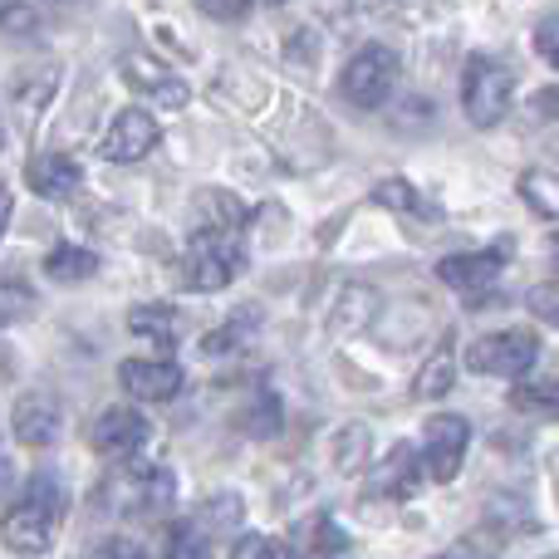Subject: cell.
Wrapping results in <instances>:
<instances>
[{
    "mask_svg": "<svg viewBox=\"0 0 559 559\" xmlns=\"http://www.w3.org/2000/svg\"><path fill=\"white\" fill-rule=\"evenodd\" d=\"M10 314H15V309H10V305H0V324H10Z\"/></svg>",
    "mask_w": 559,
    "mask_h": 559,
    "instance_id": "obj_36",
    "label": "cell"
},
{
    "mask_svg": "<svg viewBox=\"0 0 559 559\" xmlns=\"http://www.w3.org/2000/svg\"><path fill=\"white\" fill-rule=\"evenodd\" d=\"M167 559H212V540H206V531L197 521L177 525L173 535H167Z\"/></svg>",
    "mask_w": 559,
    "mask_h": 559,
    "instance_id": "obj_27",
    "label": "cell"
},
{
    "mask_svg": "<svg viewBox=\"0 0 559 559\" xmlns=\"http://www.w3.org/2000/svg\"><path fill=\"white\" fill-rule=\"evenodd\" d=\"M123 79L138 88V94L157 98L163 108H187V98H192V88L182 84L177 74H167V69H157L153 59H123Z\"/></svg>",
    "mask_w": 559,
    "mask_h": 559,
    "instance_id": "obj_15",
    "label": "cell"
},
{
    "mask_svg": "<svg viewBox=\"0 0 559 559\" xmlns=\"http://www.w3.org/2000/svg\"><path fill=\"white\" fill-rule=\"evenodd\" d=\"M373 202L383 206V212H397V216H413L417 206H423V197H417V187L407 182V177H383V182L373 187Z\"/></svg>",
    "mask_w": 559,
    "mask_h": 559,
    "instance_id": "obj_24",
    "label": "cell"
},
{
    "mask_svg": "<svg viewBox=\"0 0 559 559\" xmlns=\"http://www.w3.org/2000/svg\"><path fill=\"white\" fill-rule=\"evenodd\" d=\"M525 309H531L540 324H555L559 329V280H545V285H535L531 295H525Z\"/></svg>",
    "mask_w": 559,
    "mask_h": 559,
    "instance_id": "obj_30",
    "label": "cell"
},
{
    "mask_svg": "<svg viewBox=\"0 0 559 559\" xmlns=\"http://www.w3.org/2000/svg\"><path fill=\"white\" fill-rule=\"evenodd\" d=\"M118 515H163L173 506V472L163 466H147V462H128L114 481L104 486V496Z\"/></svg>",
    "mask_w": 559,
    "mask_h": 559,
    "instance_id": "obj_4",
    "label": "cell"
},
{
    "mask_svg": "<svg viewBox=\"0 0 559 559\" xmlns=\"http://www.w3.org/2000/svg\"><path fill=\"white\" fill-rule=\"evenodd\" d=\"M197 10L212 20H241L251 10V0H197Z\"/></svg>",
    "mask_w": 559,
    "mask_h": 559,
    "instance_id": "obj_33",
    "label": "cell"
},
{
    "mask_svg": "<svg viewBox=\"0 0 559 559\" xmlns=\"http://www.w3.org/2000/svg\"><path fill=\"white\" fill-rule=\"evenodd\" d=\"M197 216H202V226H222V231H241L246 226V206L231 192H216V187L197 197Z\"/></svg>",
    "mask_w": 559,
    "mask_h": 559,
    "instance_id": "obj_19",
    "label": "cell"
},
{
    "mask_svg": "<svg viewBox=\"0 0 559 559\" xmlns=\"http://www.w3.org/2000/svg\"><path fill=\"white\" fill-rule=\"evenodd\" d=\"M255 324H261V314H255V309H236V314L231 319H226V324L222 329H216V334L212 338H206V354H236V348H246V344H251V329Z\"/></svg>",
    "mask_w": 559,
    "mask_h": 559,
    "instance_id": "obj_20",
    "label": "cell"
},
{
    "mask_svg": "<svg viewBox=\"0 0 559 559\" xmlns=\"http://www.w3.org/2000/svg\"><path fill=\"white\" fill-rule=\"evenodd\" d=\"M59 515H64L59 486L49 481V476H35V481L25 486V496H20V501L5 511V521H0V540H5V550H15V555H45L49 545H55Z\"/></svg>",
    "mask_w": 559,
    "mask_h": 559,
    "instance_id": "obj_1",
    "label": "cell"
},
{
    "mask_svg": "<svg viewBox=\"0 0 559 559\" xmlns=\"http://www.w3.org/2000/svg\"><path fill=\"white\" fill-rule=\"evenodd\" d=\"M452 383H456V354L442 344V348H437V354L423 364V373H417L413 393L423 397V403H437V397L452 393Z\"/></svg>",
    "mask_w": 559,
    "mask_h": 559,
    "instance_id": "obj_18",
    "label": "cell"
},
{
    "mask_svg": "<svg viewBox=\"0 0 559 559\" xmlns=\"http://www.w3.org/2000/svg\"><path fill=\"white\" fill-rule=\"evenodd\" d=\"M423 452H413V442H397L383 462L373 466V496H388V501H407L423 486Z\"/></svg>",
    "mask_w": 559,
    "mask_h": 559,
    "instance_id": "obj_12",
    "label": "cell"
},
{
    "mask_svg": "<svg viewBox=\"0 0 559 559\" xmlns=\"http://www.w3.org/2000/svg\"><path fill=\"white\" fill-rule=\"evenodd\" d=\"M118 383L138 403H167V397L182 393V368L173 358H128L118 368Z\"/></svg>",
    "mask_w": 559,
    "mask_h": 559,
    "instance_id": "obj_10",
    "label": "cell"
},
{
    "mask_svg": "<svg viewBox=\"0 0 559 559\" xmlns=\"http://www.w3.org/2000/svg\"><path fill=\"white\" fill-rule=\"evenodd\" d=\"M0 147H5V128H0Z\"/></svg>",
    "mask_w": 559,
    "mask_h": 559,
    "instance_id": "obj_39",
    "label": "cell"
},
{
    "mask_svg": "<svg viewBox=\"0 0 559 559\" xmlns=\"http://www.w3.org/2000/svg\"><path fill=\"white\" fill-rule=\"evenodd\" d=\"M305 550H309V555H324V559L344 555V550H348L344 525H338L334 515H314V521L305 525Z\"/></svg>",
    "mask_w": 559,
    "mask_h": 559,
    "instance_id": "obj_22",
    "label": "cell"
},
{
    "mask_svg": "<svg viewBox=\"0 0 559 559\" xmlns=\"http://www.w3.org/2000/svg\"><path fill=\"white\" fill-rule=\"evenodd\" d=\"M79 163L74 157H64V153H39L35 163L25 167V182H29V192L35 197H49V202H64L69 192H79Z\"/></svg>",
    "mask_w": 559,
    "mask_h": 559,
    "instance_id": "obj_14",
    "label": "cell"
},
{
    "mask_svg": "<svg viewBox=\"0 0 559 559\" xmlns=\"http://www.w3.org/2000/svg\"><path fill=\"white\" fill-rule=\"evenodd\" d=\"M147 432H153V427H147L143 413H133V407H104V417L94 423V452L128 462V456L147 442Z\"/></svg>",
    "mask_w": 559,
    "mask_h": 559,
    "instance_id": "obj_11",
    "label": "cell"
},
{
    "mask_svg": "<svg viewBox=\"0 0 559 559\" xmlns=\"http://www.w3.org/2000/svg\"><path fill=\"white\" fill-rule=\"evenodd\" d=\"M432 559H472V555H432Z\"/></svg>",
    "mask_w": 559,
    "mask_h": 559,
    "instance_id": "obj_38",
    "label": "cell"
},
{
    "mask_svg": "<svg viewBox=\"0 0 559 559\" xmlns=\"http://www.w3.org/2000/svg\"><path fill=\"white\" fill-rule=\"evenodd\" d=\"M466 447H472V423L456 413H437L427 417V432H423V466L432 481H456L466 462Z\"/></svg>",
    "mask_w": 559,
    "mask_h": 559,
    "instance_id": "obj_7",
    "label": "cell"
},
{
    "mask_svg": "<svg viewBox=\"0 0 559 559\" xmlns=\"http://www.w3.org/2000/svg\"><path fill=\"white\" fill-rule=\"evenodd\" d=\"M128 329H133L138 338L163 344V348L182 344V314H177L173 305H138V309H128Z\"/></svg>",
    "mask_w": 559,
    "mask_h": 559,
    "instance_id": "obj_16",
    "label": "cell"
},
{
    "mask_svg": "<svg viewBox=\"0 0 559 559\" xmlns=\"http://www.w3.org/2000/svg\"><path fill=\"white\" fill-rule=\"evenodd\" d=\"M397 74H403V64H397L393 49L388 45H364L344 64L338 88H344V98L348 104H358V108H383L388 98H393V88H397Z\"/></svg>",
    "mask_w": 559,
    "mask_h": 559,
    "instance_id": "obj_5",
    "label": "cell"
},
{
    "mask_svg": "<svg viewBox=\"0 0 559 559\" xmlns=\"http://www.w3.org/2000/svg\"><path fill=\"white\" fill-rule=\"evenodd\" d=\"M540 358V334L531 329H501V334H481L466 348V368L481 378H515Z\"/></svg>",
    "mask_w": 559,
    "mask_h": 559,
    "instance_id": "obj_6",
    "label": "cell"
},
{
    "mask_svg": "<svg viewBox=\"0 0 559 559\" xmlns=\"http://www.w3.org/2000/svg\"><path fill=\"white\" fill-rule=\"evenodd\" d=\"M521 197L540 216H559V177L555 173H525L521 177Z\"/></svg>",
    "mask_w": 559,
    "mask_h": 559,
    "instance_id": "obj_26",
    "label": "cell"
},
{
    "mask_svg": "<svg viewBox=\"0 0 559 559\" xmlns=\"http://www.w3.org/2000/svg\"><path fill=\"white\" fill-rule=\"evenodd\" d=\"M535 55H540L550 69H559V15L535 25Z\"/></svg>",
    "mask_w": 559,
    "mask_h": 559,
    "instance_id": "obj_31",
    "label": "cell"
},
{
    "mask_svg": "<svg viewBox=\"0 0 559 559\" xmlns=\"http://www.w3.org/2000/svg\"><path fill=\"white\" fill-rule=\"evenodd\" d=\"M94 559H147V550H143V540H133V535H108V540L94 550Z\"/></svg>",
    "mask_w": 559,
    "mask_h": 559,
    "instance_id": "obj_32",
    "label": "cell"
},
{
    "mask_svg": "<svg viewBox=\"0 0 559 559\" xmlns=\"http://www.w3.org/2000/svg\"><path fill=\"white\" fill-rule=\"evenodd\" d=\"M334 466L344 476L364 472L368 466V427H344V432L334 437Z\"/></svg>",
    "mask_w": 559,
    "mask_h": 559,
    "instance_id": "obj_23",
    "label": "cell"
},
{
    "mask_svg": "<svg viewBox=\"0 0 559 559\" xmlns=\"http://www.w3.org/2000/svg\"><path fill=\"white\" fill-rule=\"evenodd\" d=\"M45 275L55 285H79V280H94L98 275V255L84 251V246H55L45 255Z\"/></svg>",
    "mask_w": 559,
    "mask_h": 559,
    "instance_id": "obj_17",
    "label": "cell"
},
{
    "mask_svg": "<svg viewBox=\"0 0 559 559\" xmlns=\"http://www.w3.org/2000/svg\"><path fill=\"white\" fill-rule=\"evenodd\" d=\"M10 216H15V202H10V192H5V187H0V236H5Z\"/></svg>",
    "mask_w": 559,
    "mask_h": 559,
    "instance_id": "obj_34",
    "label": "cell"
},
{
    "mask_svg": "<svg viewBox=\"0 0 559 559\" xmlns=\"http://www.w3.org/2000/svg\"><path fill=\"white\" fill-rule=\"evenodd\" d=\"M540 114H559V88H545L540 94Z\"/></svg>",
    "mask_w": 559,
    "mask_h": 559,
    "instance_id": "obj_35",
    "label": "cell"
},
{
    "mask_svg": "<svg viewBox=\"0 0 559 559\" xmlns=\"http://www.w3.org/2000/svg\"><path fill=\"white\" fill-rule=\"evenodd\" d=\"M231 559H295V550L285 540H275V535H241L231 545Z\"/></svg>",
    "mask_w": 559,
    "mask_h": 559,
    "instance_id": "obj_29",
    "label": "cell"
},
{
    "mask_svg": "<svg viewBox=\"0 0 559 559\" xmlns=\"http://www.w3.org/2000/svg\"><path fill=\"white\" fill-rule=\"evenodd\" d=\"M506 271V251H466V255H447L442 265H437V280L442 285H452L456 295H466L476 305V299H486V289L501 280Z\"/></svg>",
    "mask_w": 559,
    "mask_h": 559,
    "instance_id": "obj_9",
    "label": "cell"
},
{
    "mask_svg": "<svg viewBox=\"0 0 559 559\" xmlns=\"http://www.w3.org/2000/svg\"><path fill=\"white\" fill-rule=\"evenodd\" d=\"M550 255H555V261H559V231L550 236Z\"/></svg>",
    "mask_w": 559,
    "mask_h": 559,
    "instance_id": "obj_37",
    "label": "cell"
},
{
    "mask_svg": "<svg viewBox=\"0 0 559 559\" xmlns=\"http://www.w3.org/2000/svg\"><path fill=\"white\" fill-rule=\"evenodd\" d=\"M545 559H559V555H545Z\"/></svg>",
    "mask_w": 559,
    "mask_h": 559,
    "instance_id": "obj_40",
    "label": "cell"
},
{
    "mask_svg": "<svg viewBox=\"0 0 559 559\" xmlns=\"http://www.w3.org/2000/svg\"><path fill=\"white\" fill-rule=\"evenodd\" d=\"M280 423H285V417H280V397H275V393L251 397V403H246V413H241V427H246L251 437H275Z\"/></svg>",
    "mask_w": 559,
    "mask_h": 559,
    "instance_id": "obj_25",
    "label": "cell"
},
{
    "mask_svg": "<svg viewBox=\"0 0 559 559\" xmlns=\"http://www.w3.org/2000/svg\"><path fill=\"white\" fill-rule=\"evenodd\" d=\"M511 403L521 413H540V417H559V378H535V383H521L511 393Z\"/></svg>",
    "mask_w": 559,
    "mask_h": 559,
    "instance_id": "obj_21",
    "label": "cell"
},
{
    "mask_svg": "<svg viewBox=\"0 0 559 559\" xmlns=\"http://www.w3.org/2000/svg\"><path fill=\"white\" fill-rule=\"evenodd\" d=\"M515 98V74L491 55H472L462 69V108L476 128H496L511 114Z\"/></svg>",
    "mask_w": 559,
    "mask_h": 559,
    "instance_id": "obj_3",
    "label": "cell"
},
{
    "mask_svg": "<svg viewBox=\"0 0 559 559\" xmlns=\"http://www.w3.org/2000/svg\"><path fill=\"white\" fill-rule=\"evenodd\" d=\"M157 118L147 108H123V114L108 123L104 143H98V157L104 163H143L147 153L157 147Z\"/></svg>",
    "mask_w": 559,
    "mask_h": 559,
    "instance_id": "obj_8",
    "label": "cell"
},
{
    "mask_svg": "<svg viewBox=\"0 0 559 559\" xmlns=\"http://www.w3.org/2000/svg\"><path fill=\"white\" fill-rule=\"evenodd\" d=\"M0 35H39V10L29 0H0Z\"/></svg>",
    "mask_w": 559,
    "mask_h": 559,
    "instance_id": "obj_28",
    "label": "cell"
},
{
    "mask_svg": "<svg viewBox=\"0 0 559 559\" xmlns=\"http://www.w3.org/2000/svg\"><path fill=\"white\" fill-rule=\"evenodd\" d=\"M246 271V246H241V231H222V226H202V231L187 241V265H182V280L202 295L212 289H226L236 275Z\"/></svg>",
    "mask_w": 559,
    "mask_h": 559,
    "instance_id": "obj_2",
    "label": "cell"
},
{
    "mask_svg": "<svg viewBox=\"0 0 559 559\" xmlns=\"http://www.w3.org/2000/svg\"><path fill=\"white\" fill-rule=\"evenodd\" d=\"M10 423H15V437L25 447H49L59 437V403L55 393H25L15 397V413H10Z\"/></svg>",
    "mask_w": 559,
    "mask_h": 559,
    "instance_id": "obj_13",
    "label": "cell"
}]
</instances>
